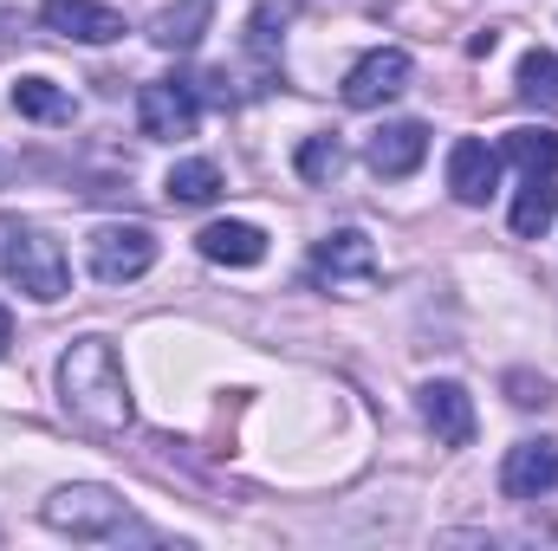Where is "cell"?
I'll list each match as a JSON object with an SVG mask.
<instances>
[{"label":"cell","mask_w":558,"mask_h":551,"mask_svg":"<svg viewBox=\"0 0 558 551\" xmlns=\"http://www.w3.org/2000/svg\"><path fill=\"white\" fill-rule=\"evenodd\" d=\"M59 403H65L72 421H85L92 434H124L131 428V383H124L118 344L78 338L59 357Z\"/></svg>","instance_id":"obj_1"},{"label":"cell","mask_w":558,"mask_h":551,"mask_svg":"<svg viewBox=\"0 0 558 551\" xmlns=\"http://www.w3.org/2000/svg\"><path fill=\"white\" fill-rule=\"evenodd\" d=\"M0 273H7V285H20V292H26V298H39V305L65 298V285H72L65 247H59L52 234H39V228L7 234V247H0Z\"/></svg>","instance_id":"obj_2"},{"label":"cell","mask_w":558,"mask_h":551,"mask_svg":"<svg viewBox=\"0 0 558 551\" xmlns=\"http://www.w3.org/2000/svg\"><path fill=\"white\" fill-rule=\"evenodd\" d=\"M39 519H46L52 532H72V539H105V532L124 526V500H118L111 487L78 480V487H59V493L39 506Z\"/></svg>","instance_id":"obj_3"},{"label":"cell","mask_w":558,"mask_h":551,"mask_svg":"<svg viewBox=\"0 0 558 551\" xmlns=\"http://www.w3.org/2000/svg\"><path fill=\"white\" fill-rule=\"evenodd\" d=\"M85 247H92V273L105 285H131L156 267V234L143 221H105V228H92Z\"/></svg>","instance_id":"obj_4"},{"label":"cell","mask_w":558,"mask_h":551,"mask_svg":"<svg viewBox=\"0 0 558 551\" xmlns=\"http://www.w3.org/2000/svg\"><path fill=\"white\" fill-rule=\"evenodd\" d=\"M312 279L331 285V292H364V285L377 279V247H371V234H364V228L325 234L318 254H312Z\"/></svg>","instance_id":"obj_5"},{"label":"cell","mask_w":558,"mask_h":551,"mask_svg":"<svg viewBox=\"0 0 558 551\" xmlns=\"http://www.w3.org/2000/svg\"><path fill=\"white\" fill-rule=\"evenodd\" d=\"M410 52L403 46H377V52H364L351 72H344V105L351 111H377V105H390V98H403L410 91Z\"/></svg>","instance_id":"obj_6"},{"label":"cell","mask_w":558,"mask_h":551,"mask_svg":"<svg viewBox=\"0 0 558 551\" xmlns=\"http://www.w3.org/2000/svg\"><path fill=\"white\" fill-rule=\"evenodd\" d=\"M137 124H143V137H156V143H182V137H195L202 105H195V91L182 78H156V85H143V98H137Z\"/></svg>","instance_id":"obj_7"},{"label":"cell","mask_w":558,"mask_h":551,"mask_svg":"<svg viewBox=\"0 0 558 551\" xmlns=\"http://www.w3.org/2000/svg\"><path fill=\"white\" fill-rule=\"evenodd\" d=\"M39 20H46V33L78 39V46H111V39H124V13L105 7V0H46Z\"/></svg>","instance_id":"obj_8"},{"label":"cell","mask_w":558,"mask_h":551,"mask_svg":"<svg viewBox=\"0 0 558 551\" xmlns=\"http://www.w3.org/2000/svg\"><path fill=\"white\" fill-rule=\"evenodd\" d=\"M500 493L507 500L558 493V441H513L507 461H500Z\"/></svg>","instance_id":"obj_9"},{"label":"cell","mask_w":558,"mask_h":551,"mask_svg":"<svg viewBox=\"0 0 558 551\" xmlns=\"http://www.w3.org/2000/svg\"><path fill=\"white\" fill-rule=\"evenodd\" d=\"M494 188H500V149H487L481 137H461L448 149V195L468 201V208H481Z\"/></svg>","instance_id":"obj_10"},{"label":"cell","mask_w":558,"mask_h":551,"mask_svg":"<svg viewBox=\"0 0 558 551\" xmlns=\"http://www.w3.org/2000/svg\"><path fill=\"white\" fill-rule=\"evenodd\" d=\"M422 421H428V434L441 441V448H468L474 441V396L461 390V383H422Z\"/></svg>","instance_id":"obj_11"},{"label":"cell","mask_w":558,"mask_h":551,"mask_svg":"<svg viewBox=\"0 0 558 551\" xmlns=\"http://www.w3.org/2000/svg\"><path fill=\"white\" fill-rule=\"evenodd\" d=\"M364 156H371V169H377V175L403 182V175H416L422 156H428V124H384L377 137L364 143Z\"/></svg>","instance_id":"obj_12"},{"label":"cell","mask_w":558,"mask_h":551,"mask_svg":"<svg viewBox=\"0 0 558 551\" xmlns=\"http://www.w3.org/2000/svg\"><path fill=\"white\" fill-rule=\"evenodd\" d=\"M202 260H215V267H260L267 260V234L254 221H215V228H202Z\"/></svg>","instance_id":"obj_13"},{"label":"cell","mask_w":558,"mask_h":551,"mask_svg":"<svg viewBox=\"0 0 558 551\" xmlns=\"http://www.w3.org/2000/svg\"><path fill=\"white\" fill-rule=\"evenodd\" d=\"M553 221H558V169H526L520 201H513V234L520 241H539Z\"/></svg>","instance_id":"obj_14"},{"label":"cell","mask_w":558,"mask_h":551,"mask_svg":"<svg viewBox=\"0 0 558 551\" xmlns=\"http://www.w3.org/2000/svg\"><path fill=\"white\" fill-rule=\"evenodd\" d=\"M13 111L33 118V124H72L78 118V98L65 85H52V78H20L13 85Z\"/></svg>","instance_id":"obj_15"},{"label":"cell","mask_w":558,"mask_h":551,"mask_svg":"<svg viewBox=\"0 0 558 551\" xmlns=\"http://www.w3.org/2000/svg\"><path fill=\"white\" fill-rule=\"evenodd\" d=\"M202 33H208V0H182V7H162V13L149 20V39H156L162 52H189Z\"/></svg>","instance_id":"obj_16"},{"label":"cell","mask_w":558,"mask_h":551,"mask_svg":"<svg viewBox=\"0 0 558 551\" xmlns=\"http://www.w3.org/2000/svg\"><path fill=\"white\" fill-rule=\"evenodd\" d=\"M162 195H169V201H182V208H208V201L221 195V169H215V162H202V156H195V162H175V169H169V182H162Z\"/></svg>","instance_id":"obj_17"},{"label":"cell","mask_w":558,"mask_h":551,"mask_svg":"<svg viewBox=\"0 0 558 551\" xmlns=\"http://www.w3.org/2000/svg\"><path fill=\"white\" fill-rule=\"evenodd\" d=\"M520 98H526V105H558V52L533 46V52L520 59Z\"/></svg>","instance_id":"obj_18"},{"label":"cell","mask_w":558,"mask_h":551,"mask_svg":"<svg viewBox=\"0 0 558 551\" xmlns=\"http://www.w3.org/2000/svg\"><path fill=\"white\" fill-rule=\"evenodd\" d=\"M520 169H558V137L553 131H507V143H500Z\"/></svg>","instance_id":"obj_19"},{"label":"cell","mask_w":558,"mask_h":551,"mask_svg":"<svg viewBox=\"0 0 558 551\" xmlns=\"http://www.w3.org/2000/svg\"><path fill=\"white\" fill-rule=\"evenodd\" d=\"M338 169H344L338 137H305V143H299V175H305V182H331Z\"/></svg>","instance_id":"obj_20"},{"label":"cell","mask_w":558,"mask_h":551,"mask_svg":"<svg viewBox=\"0 0 558 551\" xmlns=\"http://www.w3.org/2000/svg\"><path fill=\"white\" fill-rule=\"evenodd\" d=\"M507 390H513V403H520V409H533V403H553V396H546V383H533V377H507Z\"/></svg>","instance_id":"obj_21"},{"label":"cell","mask_w":558,"mask_h":551,"mask_svg":"<svg viewBox=\"0 0 558 551\" xmlns=\"http://www.w3.org/2000/svg\"><path fill=\"white\" fill-rule=\"evenodd\" d=\"M13 351V318H7V305H0V357Z\"/></svg>","instance_id":"obj_22"}]
</instances>
